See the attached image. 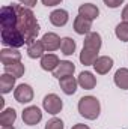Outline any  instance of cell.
Masks as SVG:
<instances>
[{
	"label": "cell",
	"instance_id": "cell-22",
	"mask_svg": "<svg viewBox=\"0 0 128 129\" xmlns=\"http://www.w3.org/2000/svg\"><path fill=\"white\" fill-rule=\"evenodd\" d=\"M3 68H5V74H9V75H12L15 78H21L24 75V72H26V68L21 62L14 64H8V66H3Z\"/></svg>",
	"mask_w": 128,
	"mask_h": 129
},
{
	"label": "cell",
	"instance_id": "cell-24",
	"mask_svg": "<svg viewBox=\"0 0 128 129\" xmlns=\"http://www.w3.org/2000/svg\"><path fill=\"white\" fill-rule=\"evenodd\" d=\"M115 35H116V38H118L119 41L128 42V23L127 21H122V23H119V24L116 26Z\"/></svg>",
	"mask_w": 128,
	"mask_h": 129
},
{
	"label": "cell",
	"instance_id": "cell-21",
	"mask_svg": "<svg viewBox=\"0 0 128 129\" xmlns=\"http://www.w3.org/2000/svg\"><path fill=\"white\" fill-rule=\"evenodd\" d=\"M98 59V53L96 51H92V50H86L83 48L81 53H80V62L84 66H94V63Z\"/></svg>",
	"mask_w": 128,
	"mask_h": 129
},
{
	"label": "cell",
	"instance_id": "cell-12",
	"mask_svg": "<svg viewBox=\"0 0 128 129\" xmlns=\"http://www.w3.org/2000/svg\"><path fill=\"white\" fill-rule=\"evenodd\" d=\"M77 81H78V86H80L81 89H84V90H92L96 86V77H94V74L89 72V71L80 72Z\"/></svg>",
	"mask_w": 128,
	"mask_h": 129
},
{
	"label": "cell",
	"instance_id": "cell-11",
	"mask_svg": "<svg viewBox=\"0 0 128 129\" xmlns=\"http://www.w3.org/2000/svg\"><path fill=\"white\" fill-rule=\"evenodd\" d=\"M112 68H113V59L109 57V56H99L96 59V62L94 63V69H95L96 74H99V75L109 74V71Z\"/></svg>",
	"mask_w": 128,
	"mask_h": 129
},
{
	"label": "cell",
	"instance_id": "cell-10",
	"mask_svg": "<svg viewBox=\"0 0 128 129\" xmlns=\"http://www.w3.org/2000/svg\"><path fill=\"white\" fill-rule=\"evenodd\" d=\"M78 15H81L83 18H86L89 21H94L99 15V9L94 3H83L78 6Z\"/></svg>",
	"mask_w": 128,
	"mask_h": 129
},
{
	"label": "cell",
	"instance_id": "cell-18",
	"mask_svg": "<svg viewBox=\"0 0 128 129\" xmlns=\"http://www.w3.org/2000/svg\"><path fill=\"white\" fill-rule=\"evenodd\" d=\"M113 81L115 84L122 89V90H128V69L127 68H121L115 72V77H113Z\"/></svg>",
	"mask_w": 128,
	"mask_h": 129
},
{
	"label": "cell",
	"instance_id": "cell-28",
	"mask_svg": "<svg viewBox=\"0 0 128 129\" xmlns=\"http://www.w3.org/2000/svg\"><path fill=\"white\" fill-rule=\"evenodd\" d=\"M21 5H24V6H27V8H33L35 5H36V2L38 0H18Z\"/></svg>",
	"mask_w": 128,
	"mask_h": 129
},
{
	"label": "cell",
	"instance_id": "cell-30",
	"mask_svg": "<svg viewBox=\"0 0 128 129\" xmlns=\"http://www.w3.org/2000/svg\"><path fill=\"white\" fill-rule=\"evenodd\" d=\"M71 129H91L88 125H83V123H77V125H74Z\"/></svg>",
	"mask_w": 128,
	"mask_h": 129
},
{
	"label": "cell",
	"instance_id": "cell-23",
	"mask_svg": "<svg viewBox=\"0 0 128 129\" xmlns=\"http://www.w3.org/2000/svg\"><path fill=\"white\" fill-rule=\"evenodd\" d=\"M77 48V44L72 38H62V45H60V51L63 56H72L74 51Z\"/></svg>",
	"mask_w": 128,
	"mask_h": 129
},
{
	"label": "cell",
	"instance_id": "cell-8",
	"mask_svg": "<svg viewBox=\"0 0 128 129\" xmlns=\"http://www.w3.org/2000/svg\"><path fill=\"white\" fill-rule=\"evenodd\" d=\"M101 45H102V38L96 32H91L89 35H86V38L83 41V48L92 50V51H96V53H99Z\"/></svg>",
	"mask_w": 128,
	"mask_h": 129
},
{
	"label": "cell",
	"instance_id": "cell-26",
	"mask_svg": "<svg viewBox=\"0 0 128 129\" xmlns=\"http://www.w3.org/2000/svg\"><path fill=\"white\" fill-rule=\"evenodd\" d=\"M104 2V5L107 6V8H110V9H116V8H119L122 3H124V0H102Z\"/></svg>",
	"mask_w": 128,
	"mask_h": 129
},
{
	"label": "cell",
	"instance_id": "cell-20",
	"mask_svg": "<svg viewBox=\"0 0 128 129\" xmlns=\"http://www.w3.org/2000/svg\"><path fill=\"white\" fill-rule=\"evenodd\" d=\"M17 120V111L14 108H5L0 114V125L2 126H12Z\"/></svg>",
	"mask_w": 128,
	"mask_h": 129
},
{
	"label": "cell",
	"instance_id": "cell-7",
	"mask_svg": "<svg viewBox=\"0 0 128 129\" xmlns=\"http://www.w3.org/2000/svg\"><path fill=\"white\" fill-rule=\"evenodd\" d=\"M41 41H42V44L45 47V51H48V53H53V51L59 50L60 45H62V39L59 38V35H56L54 32H47L42 36Z\"/></svg>",
	"mask_w": 128,
	"mask_h": 129
},
{
	"label": "cell",
	"instance_id": "cell-15",
	"mask_svg": "<svg viewBox=\"0 0 128 129\" xmlns=\"http://www.w3.org/2000/svg\"><path fill=\"white\" fill-rule=\"evenodd\" d=\"M59 86H60V89H62V92H63L65 95L69 96V95H74L77 92L78 81L72 75H69V77H63V78L59 80Z\"/></svg>",
	"mask_w": 128,
	"mask_h": 129
},
{
	"label": "cell",
	"instance_id": "cell-17",
	"mask_svg": "<svg viewBox=\"0 0 128 129\" xmlns=\"http://www.w3.org/2000/svg\"><path fill=\"white\" fill-rule=\"evenodd\" d=\"M92 29V21L83 18L81 15H77L74 20V32L77 35H89Z\"/></svg>",
	"mask_w": 128,
	"mask_h": 129
},
{
	"label": "cell",
	"instance_id": "cell-5",
	"mask_svg": "<svg viewBox=\"0 0 128 129\" xmlns=\"http://www.w3.org/2000/svg\"><path fill=\"white\" fill-rule=\"evenodd\" d=\"M0 62L3 66H8V64H14L21 62V53L18 51V48H3L0 51Z\"/></svg>",
	"mask_w": 128,
	"mask_h": 129
},
{
	"label": "cell",
	"instance_id": "cell-29",
	"mask_svg": "<svg viewBox=\"0 0 128 129\" xmlns=\"http://www.w3.org/2000/svg\"><path fill=\"white\" fill-rule=\"evenodd\" d=\"M122 21H127L128 23V5L122 9Z\"/></svg>",
	"mask_w": 128,
	"mask_h": 129
},
{
	"label": "cell",
	"instance_id": "cell-6",
	"mask_svg": "<svg viewBox=\"0 0 128 129\" xmlns=\"http://www.w3.org/2000/svg\"><path fill=\"white\" fill-rule=\"evenodd\" d=\"M14 98L20 104H29L33 101V89L29 84H20L14 90Z\"/></svg>",
	"mask_w": 128,
	"mask_h": 129
},
{
	"label": "cell",
	"instance_id": "cell-31",
	"mask_svg": "<svg viewBox=\"0 0 128 129\" xmlns=\"http://www.w3.org/2000/svg\"><path fill=\"white\" fill-rule=\"evenodd\" d=\"M0 129H15V128H14V125H12V126H2Z\"/></svg>",
	"mask_w": 128,
	"mask_h": 129
},
{
	"label": "cell",
	"instance_id": "cell-1",
	"mask_svg": "<svg viewBox=\"0 0 128 129\" xmlns=\"http://www.w3.org/2000/svg\"><path fill=\"white\" fill-rule=\"evenodd\" d=\"M2 44L9 48L29 45L39 35V23L30 8L24 5H8L0 9Z\"/></svg>",
	"mask_w": 128,
	"mask_h": 129
},
{
	"label": "cell",
	"instance_id": "cell-19",
	"mask_svg": "<svg viewBox=\"0 0 128 129\" xmlns=\"http://www.w3.org/2000/svg\"><path fill=\"white\" fill-rule=\"evenodd\" d=\"M15 80L17 78L12 77V75H9V74H3L0 77V90H2L3 95L12 92V89L15 87Z\"/></svg>",
	"mask_w": 128,
	"mask_h": 129
},
{
	"label": "cell",
	"instance_id": "cell-2",
	"mask_svg": "<svg viewBox=\"0 0 128 129\" xmlns=\"http://www.w3.org/2000/svg\"><path fill=\"white\" fill-rule=\"evenodd\" d=\"M77 108H78L80 116L88 119V120L98 119V116L101 113V104L95 96H83L78 101Z\"/></svg>",
	"mask_w": 128,
	"mask_h": 129
},
{
	"label": "cell",
	"instance_id": "cell-3",
	"mask_svg": "<svg viewBox=\"0 0 128 129\" xmlns=\"http://www.w3.org/2000/svg\"><path fill=\"white\" fill-rule=\"evenodd\" d=\"M42 107H44V110L48 114L56 116V114H59L62 111L63 102H62V99L57 96L56 93H48L47 96L44 98V101H42Z\"/></svg>",
	"mask_w": 128,
	"mask_h": 129
},
{
	"label": "cell",
	"instance_id": "cell-27",
	"mask_svg": "<svg viewBox=\"0 0 128 129\" xmlns=\"http://www.w3.org/2000/svg\"><path fill=\"white\" fill-rule=\"evenodd\" d=\"M41 2H42V5H44V6H47V8L57 6V5H60V3H62V0H41Z\"/></svg>",
	"mask_w": 128,
	"mask_h": 129
},
{
	"label": "cell",
	"instance_id": "cell-9",
	"mask_svg": "<svg viewBox=\"0 0 128 129\" xmlns=\"http://www.w3.org/2000/svg\"><path fill=\"white\" fill-rule=\"evenodd\" d=\"M74 72H75V66H74L72 62H69V60H60L59 66H57L56 71L53 72V77L57 78V80H60V78H63V77L74 75Z\"/></svg>",
	"mask_w": 128,
	"mask_h": 129
},
{
	"label": "cell",
	"instance_id": "cell-16",
	"mask_svg": "<svg viewBox=\"0 0 128 129\" xmlns=\"http://www.w3.org/2000/svg\"><path fill=\"white\" fill-rule=\"evenodd\" d=\"M45 54V47L41 39H35L27 45V56L30 59H41Z\"/></svg>",
	"mask_w": 128,
	"mask_h": 129
},
{
	"label": "cell",
	"instance_id": "cell-13",
	"mask_svg": "<svg viewBox=\"0 0 128 129\" xmlns=\"http://www.w3.org/2000/svg\"><path fill=\"white\" fill-rule=\"evenodd\" d=\"M59 63H60L59 57H57L56 54H53V53H45V54L41 57V68H42L44 71L54 72L56 68L59 66Z\"/></svg>",
	"mask_w": 128,
	"mask_h": 129
},
{
	"label": "cell",
	"instance_id": "cell-4",
	"mask_svg": "<svg viewBox=\"0 0 128 129\" xmlns=\"http://www.w3.org/2000/svg\"><path fill=\"white\" fill-rule=\"evenodd\" d=\"M21 117H23V122H24L26 125H29V126H35V125H38V123L42 120V111H41L38 107L30 105V107L24 108Z\"/></svg>",
	"mask_w": 128,
	"mask_h": 129
},
{
	"label": "cell",
	"instance_id": "cell-25",
	"mask_svg": "<svg viewBox=\"0 0 128 129\" xmlns=\"http://www.w3.org/2000/svg\"><path fill=\"white\" fill-rule=\"evenodd\" d=\"M63 128H65L63 122L57 117H53L45 123V129H63Z\"/></svg>",
	"mask_w": 128,
	"mask_h": 129
},
{
	"label": "cell",
	"instance_id": "cell-14",
	"mask_svg": "<svg viewBox=\"0 0 128 129\" xmlns=\"http://www.w3.org/2000/svg\"><path fill=\"white\" fill-rule=\"evenodd\" d=\"M68 20H69V14L65 9H56V11H53L50 14V23L53 26H56V27H63V26H66Z\"/></svg>",
	"mask_w": 128,
	"mask_h": 129
}]
</instances>
